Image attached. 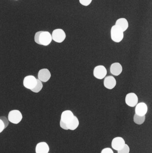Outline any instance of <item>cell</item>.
Listing matches in <instances>:
<instances>
[{"instance_id": "7", "label": "cell", "mask_w": 152, "mask_h": 153, "mask_svg": "<svg viewBox=\"0 0 152 153\" xmlns=\"http://www.w3.org/2000/svg\"><path fill=\"white\" fill-rule=\"evenodd\" d=\"M126 141L121 137H116L112 139L111 142L112 148L117 152L122 149L126 144Z\"/></svg>"}, {"instance_id": "25", "label": "cell", "mask_w": 152, "mask_h": 153, "mask_svg": "<svg viewBox=\"0 0 152 153\" xmlns=\"http://www.w3.org/2000/svg\"><path fill=\"white\" fill-rule=\"evenodd\" d=\"M15 1H18V0H15Z\"/></svg>"}, {"instance_id": "3", "label": "cell", "mask_w": 152, "mask_h": 153, "mask_svg": "<svg viewBox=\"0 0 152 153\" xmlns=\"http://www.w3.org/2000/svg\"><path fill=\"white\" fill-rule=\"evenodd\" d=\"M23 119L22 113L18 110H12L9 112L8 119L9 122L15 125L19 124Z\"/></svg>"}, {"instance_id": "23", "label": "cell", "mask_w": 152, "mask_h": 153, "mask_svg": "<svg viewBox=\"0 0 152 153\" xmlns=\"http://www.w3.org/2000/svg\"><path fill=\"white\" fill-rule=\"evenodd\" d=\"M101 153H114L113 149L110 147L104 148L101 151Z\"/></svg>"}, {"instance_id": "21", "label": "cell", "mask_w": 152, "mask_h": 153, "mask_svg": "<svg viewBox=\"0 0 152 153\" xmlns=\"http://www.w3.org/2000/svg\"><path fill=\"white\" fill-rule=\"evenodd\" d=\"M59 126L61 128H62L63 130H68L67 123L61 120H60Z\"/></svg>"}, {"instance_id": "24", "label": "cell", "mask_w": 152, "mask_h": 153, "mask_svg": "<svg viewBox=\"0 0 152 153\" xmlns=\"http://www.w3.org/2000/svg\"><path fill=\"white\" fill-rule=\"evenodd\" d=\"M5 129V126L1 120L0 119V134Z\"/></svg>"}, {"instance_id": "19", "label": "cell", "mask_w": 152, "mask_h": 153, "mask_svg": "<svg viewBox=\"0 0 152 153\" xmlns=\"http://www.w3.org/2000/svg\"><path fill=\"white\" fill-rule=\"evenodd\" d=\"M130 152V147L128 145L126 144L122 149L117 151V153H129Z\"/></svg>"}, {"instance_id": "14", "label": "cell", "mask_w": 152, "mask_h": 153, "mask_svg": "<svg viewBox=\"0 0 152 153\" xmlns=\"http://www.w3.org/2000/svg\"><path fill=\"white\" fill-rule=\"evenodd\" d=\"M115 25L119 28L124 32L129 28V23L126 18H120L116 20Z\"/></svg>"}, {"instance_id": "22", "label": "cell", "mask_w": 152, "mask_h": 153, "mask_svg": "<svg viewBox=\"0 0 152 153\" xmlns=\"http://www.w3.org/2000/svg\"><path fill=\"white\" fill-rule=\"evenodd\" d=\"M0 119L2 120L4 124V126H5V128H6L9 126V122H10L9 120H8V118L5 117L1 116V117H0Z\"/></svg>"}, {"instance_id": "6", "label": "cell", "mask_w": 152, "mask_h": 153, "mask_svg": "<svg viewBox=\"0 0 152 153\" xmlns=\"http://www.w3.org/2000/svg\"><path fill=\"white\" fill-rule=\"evenodd\" d=\"M37 83V79L33 75H27L23 79V84L24 87L31 91L35 87Z\"/></svg>"}, {"instance_id": "16", "label": "cell", "mask_w": 152, "mask_h": 153, "mask_svg": "<svg viewBox=\"0 0 152 153\" xmlns=\"http://www.w3.org/2000/svg\"><path fill=\"white\" fill-rule=\"evenodd\" d=\"M67 124L68 130L74 131L79 126V120L76 116H75Z\"/></svg>"}, {"instance_id": "12", "label": "cell", "mask_w": 152, "mask_h": 153, "mask_svg": "<svg viewBox=\"0 0 152 153\" xmlns=\"http://www.w3.org/2000/svg\"><path fill=\"white\" fill-rule=\"evenodd\" d=\"M50 148L46 142H41L37 143L35 146V153H49Z\"/></svg>"}, {"instance_id": "9", "label": "cell", "mask_w": 152, "mask_h": 153, "mask_svg": "<svg viewBox=\"0 0 152 153\" xmlns=\"http://www.w3.org/2000/svg\"><path fill=\"white\" fill-rule=\"evenodd\" d=\"M117 85V80L113 76H106L104 80V85L106 89L112 90Z\"/></svg>"}, {"instance_id": "17", "label": "cell", "mask_w": 152, "mask_h": 153, "mask_svg": "<svg viewBox=\"0 0 152 153\" xmlns=\"http://www.w3.org/2000/svg\"><path fill=\"white\" fill-rule=\"evenodd\" d=\"M145 116H139L135 114L133 118L134 123L137 125H142L144 123L145 120Z\"/></svg>"}, {"instance_id": "5", "label": "cell", "mask_w": 152, "mask_h": 153, "mask_svg": "<svg viewBox=\"0 0 152 153\" xmlns=\"http://www.w3.org/2000/svg\"><path fill=\"white\" fill-rule=\"evenodd\" d=\"M93 76L96 79L102 80L107 76V70L103 65H97L95 67L93 72Z\"/></svg>"}, {"instance_id": "10", "label": "cell", "mask_w": 152, "mask_h": 153, "mask_svg": "<svg viewBox=\"0 0 152 153\" xmlns=\"http://www.w3.org/2000/svg\"><path fill=\"white\" fill-rule=\"evenodd\" d=\"M37 76L38 80L42 82H46L50 80L51 76V72L48 69L43 68L41 69L38 71Z\"/></svg>"}, {"instance_id": "18", "label": "cell", "mask_w": 152, "mask_h": 153, "mask_svg": "<svg viewBox=\"0 0 152 153\" xmlns=\"http://www.w3.org/2000/svg\"><path fill=\"white\" fill-rule=\"evenodd\" d=\"M43 84L41 81L40 80H38L37 79V83L35 87L31 90V91L35 93H37L39 92L41 90L43 89Z\"/></svg>"}, {"instance_id": "15", "label": "cell", "mask_w": 152, "mask_h": 153, "mask_svg": "<svg viewBox=\"0 0 152 153\" xmlns=\"http://www.w3.org/2000/svg\"><path fill=\"white\" fill-rule=\"evenodd\" d=\"M74 116V113L71 110H67L62 112L60 120L67 123L69 122Z\"/></svg>"}, {"instance_id": "8", "label": "cell", "mask_w": 152, "mask_h": 153, "mask_svg": "<svg viewBox=\"0 0 152 153\" xmlns=\"http://www.w3.org/2000/svg\"><path fill=\"white\" fill-rule=\"evenodd\" d=\"M137 95L134 93L131 92L127 94L125 98V102L127 106L133 108L135 107L138 102Z\"/></svg>"}, {"instance_id": "2", "label": "cell", "mask_w": 152, "mask_h": 153, "mask_svg": "<svg viewBox=\"0 0 152 153\" xmlns=\"http://www.w3.org/2000/svg\"><path fill=\"white\" fill-rule=\"evenodd\" d=\"M124 33L121 29L116 25H113L111 28V38L115 43H120L124 39Z\"/></svg>"}, {"instance_id": "11", "label": "cell", "mask_w": 152, "mask_h": 153, "mask_svg": "<svg viewBox=\"0 0 152 153\" xmlns=\"http://www.w3.org/2000/svg\"><path fill=\"white\" fill-rule=\"evenodd\" d=\"M148 106L145 102H138L135 106V114L139 116H145L148 112Z\"/></svg>"}, {"instance_id": "4", "label": "cell", "mask_w": 152, "mask_h": 153, "mask_svg": "<svg viewBox=\"0 0 152 153\" xmlns=\"http://www.w3.org/2000/svg\"><path fill=\"white\" fill-rule=\"evenodd\" d=\"M52 38L54 42L57 43H62L66 38V34L64 30L61 28L54 29L51 34Z\"/></svg>"}, {"instance_id": "13", "label": "cell", "mask_w": 152, "mask_h": 153, "mask_svg": "<svg viewBox=\"0 0 152 153\" xmlns=\"http://www.w3.org/2000/svg\"><path fill=\"white\" fill-rule=\"evenodd\" d=\"M110 71L113 76H118L122 73L123 67L119 62L113 63L110 67Z\"/></svg>"}, {"instance_id": "1", "label": "cell", "mask_w": 152, "mask_h": 153, "mask_svg": "<svg viewBox=\"0 0 152 153\" xmlns=\"http://www.w3.org/2000/svg\"><path fill=\"white\" fill-rule=\"evenodd\" d=\"M35 42L37 45L47 46L52 41L51 34L47 31H39L35 34Z\"/></svg>"}, {"instance_id": "20", "label": "cell", "mask_w": 152, "mask_h": 153, "mask_svg": "<svg viewBox=\"0 0 152 153\" xmlns=\"http://www.w3.org/2000/svg\"><path fill=\"white\" fill-rule=\"evenodd\" d=\"M79 3L84 6H89L93 2V0H79Z\"/></svg>"}]
</instances>
